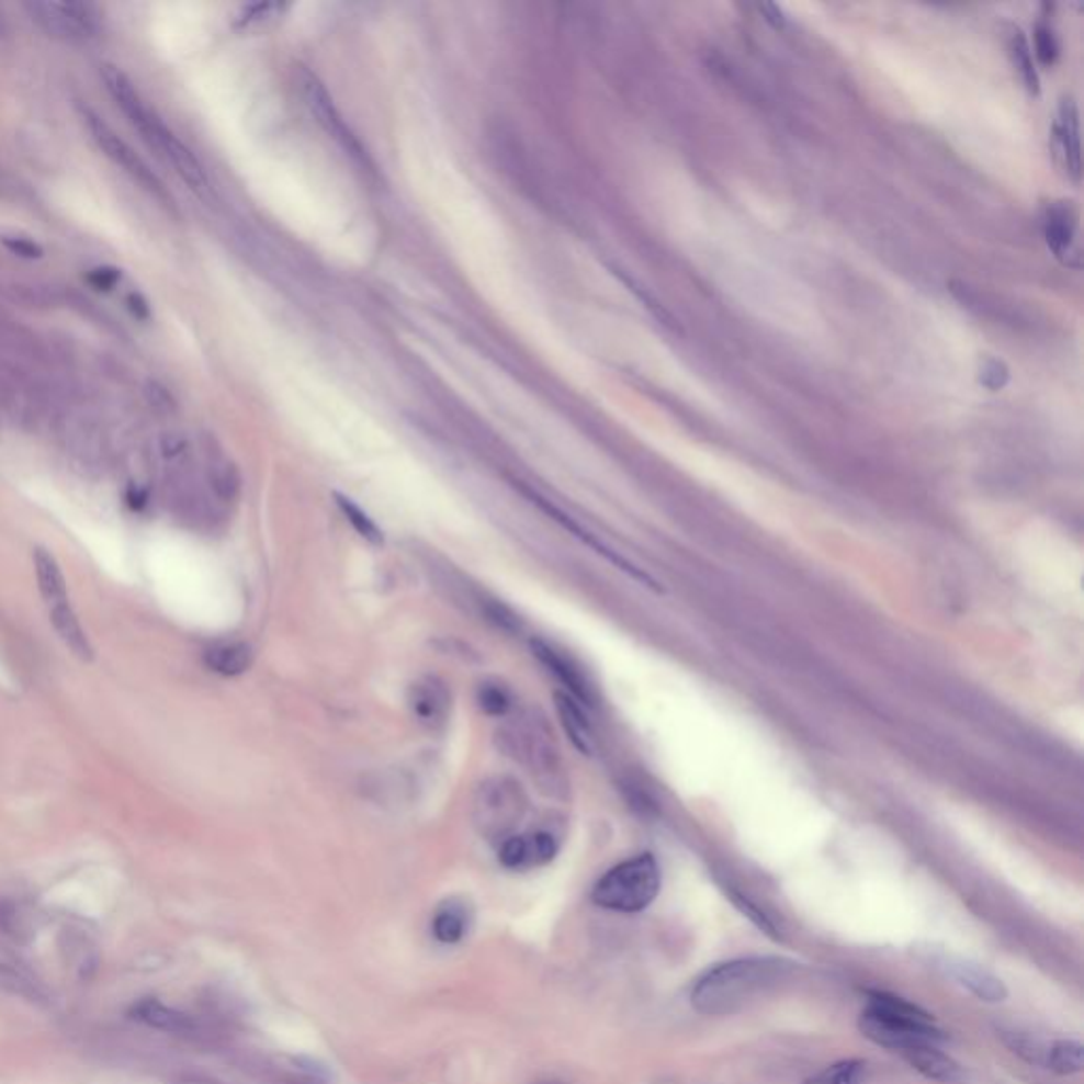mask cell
<instances>
[{
	"mask_svg": "<svg viewBox=\"0 0 1084 1084\" xmlns=\"http://www.w3.org/2000/svg\"><path fill=\"white\" fill-rule=\"evenodd\" d=\"M792 968V962L780 958H744L716 964L699 976L691 1002L703 1015H731L782 983Z\"/></svg>",
	"mask_w": 1084,
	"mask_h": 1084,
	"instance_id": "obj_1",
	"label": "cell"
},
{
	"mask_svg": "<svg viewBox=\"0 0 1084 1084\" xmlns=\"http://www.w3.org/2000/svg\"><path fill=\"white\" fill-rule=\"evenodd\" d=\"M498 750L521 765L549 799H564L568 778L560 744L541 710H526L496 731Z\"/></svg>",
	"mask_w": 1084,
	"mask_h": 1084,
	"instance_id": "obj_2",
	"label": "cell"
},
{
	"mask_svg": "<svg viewBox=\"0 0 1084 1084\" xmlns=\"http://www.w3.org/2000/svg\"><path fill=\"white\" fill-rule=\"evenodd\" d=\"M662 890V873L653 854H640L612 867L596 883L591 901L619 913H640L655 903Z\"/></svg>",
	"mask_w": 1084,
	"mask_h": 1084,
	"instance_id": "obj_3",
	"label": "cell"
},
{
	"mask_svg": "<svg viewBox=\"0 0 1084 1084\" xmlns=\"http://www.w3.org/2000/svg\"><path fill=\"white\" fill-rule=\"evenodd\" d=\"M530 808L523 786L509 776L487 778L473 797L471 817L477 833L489 842H505L515 835Z\"/></svg>",
	"mask_w": 1084,
	"mask_h": 1084,
	"instance_id": "obj_4",
	"label": "cell"
},
{
	"mask_svg": "<svg viewBox=\"0 0 1084 1084\" xmlns=\"http://www.w3.org/2000/svg\"><path fill=\"white\" fill-rule=\"evenodd\" d=\"M81 113H83V121L91 132V138L95 140L98 149L104 153L115 166H120L127 177H132L143 189H147L157 200L172 204L168 191L163 189V182L157 179V174L149 168V163L134 151V147L125 138H121L120 134L106 121L102 120L98 113H93L88 106Z\"/></svg>",
	"mask_w": 1084,
	"mask_h": 1084,
	"instance_id": "obj_5",
	"label": "cell"
},
{
	"mask_svg": "<svg viewBox=\"0 0 1084 1084\" xmlns=\"http://www.w3.org/2000/svg\"><path fill=\"white\" fill-rule=\"evenodd\" d=\"M295 86L300 90L303 104L307 106V111L312 113L316 123L331 136L337 145H341L343 151L350 153L354 159L366 163V153L362 151L361 143L357 140V136L352 134V129L348 127V123L337 111V106H335L327 88L323 86V81L312 70L300 66L295 70Z\"/></svg>",
	"mask_w": 1084,
	"mask_h": 1084,
	"instance_id": "obj_6",
	"label": "cell"
},
{
	"mask_svg": "<svg viewBox=\"0 0 1084 1084\" xmlns=\"http://www.w3.org/2000/svg\"><path fill=\"white\" fill-rule=\"evenodd\" d=\"M45 388L18 362L0 359V414L13 422L34 424L45 411Z\"/></svg>",
	"mask_w": 1084,
	"mask_h": 1084,
	"instance_id": "obj_7",
	"label": "cell"
},
{
	"mask_svg": "<svg viewBox=\"0 0 1084 1084\" xmlns=\"http://www.w3.org/2000/svg\"><path fill=\"white\" fill-rule=\"evenodd\" d=\"M32 22L52 38L86 41L95 32L93 9L86 2L66 0H31L24 4Z\"/></svg>",
	"mask_w": 1084,
	"mask_h": 1084,
	"instance_id": "obj_8",
	"label": "cell"
},
{
	"mask_svg": "<svg viewBox=\"0 0 1084 1084\" xmlns=\"http://www.w3.org/2000/svg\"><path fill=\"white\" fill-rule=\"evenodd\" d=\"M858 1027L865 1038H869L874 1045L892 1049L903 1053L906 1049L922 1047V1045H940L947 1040V1036L936 1027V1025L906 1024L885 1015H879L871 1008H865L860 1015Z\"/></svg>",
	"mask_w": 1084,
	"mask_h": 1084,
	"instance_id": "obj_9",
	"label": "cell"
},
{
	"mask_svg": "<svg viewBox=\"0 0 1084 1084\" xmlns=\"http://www.w3.org/2000/svg\"><path fill=\"white\" fill-rule=\"evenodd\" d=\"M512 485H515V489H519V492H521V494H523V496H526L532 505H537V507H539L544 515H549V517H551L557 526H562L568 534H573L574 539H578V541L583 542V544H587V546H589L591 551H596L598 555H602L606 562H610L612 566H617L621 573L632 576V578H635L637 583H642L644 587H648V589H653V591H663V587H659V583H657L651 574L640 571L637 566H633L630 560H625L623 555H619L617 551H612L606 542L600 541V539H598L596 534H591L589 530H585L580 523H576L571 515L560 511L555 505H551L546 498H542L541 494H537L532 487H528V485H523V483L519 482H512Z\"/></svg>",
	"mask_w": 1084,
	"mask_h": 1084,
	"instance_id": "obj_10",
	"label": "cell"
},
{
	"mask_svg": "<svg viewBox=\"0 0 1084 1084\" xmlns=\"http://www.w3.org/2000/svg\"><path fill=\"white\" fill-rule=\"evenodd\" d=\"M407 705L420 726L441 731L452 714V693L439 676H422L409 685Z\"/></svg>",
	"mask_w": 1084,
	"mask_h": 1084,
	"instance_id": "obj_11",
	"label": "cell"
},
{
	"mask_svg": "<svg viewBox=\"0 0 1084 1084\" xmlns=\"http://www.w3.org/2000/svg\"><path fill=\"white\" fill-rule=\"evenodd\" d=\"M1042 234L1049 250L1065 266L1081 268V246H1079V223L1076 212L1065 202H1053L1042 212Z\"/></svg>",
	"mask_w": 1084,
	"mask_h": 1084,
	"instance_id": "obj_12",
	"label": "cell"
},
{
	"mask_svg": "<svg viewBox=\"0 0 1084 1084\" xmlns=\"http://www.w3.org/2000/svg\"><path fill=\"white\" fill-rule=\"evenodd\" d=\"M938 968L947 976L958 981V985H962L970 994L976 995L983 1002L997 1004V1002H1004L1008 997V990L1002 983V979H997L983 966L974 964L964 958H956V956H942L938 960Z\"/></svg>",
	"mask_w": 1084,
	"mask_h": 1084,
	"instance_id": "obj_13",
	"label": "cell"
},
{
	"mask_svg": "<svg viewBox=\"0 0 1084 1084\" xmlns=\"http://www.w3.org/2000/svg\"><path fill=\"white\" fill-rule=\"evenodd\" d=\"M530 646L534 657L566 687V691H571V697H574L580 705H594L596 701L594 687L571 657H566L562 651H557L553 644L541 637H534Z\"/></svg>",
	"mask_w": 1084,
	"mask_h": 1084,
	"instance_id": "obj_14",
	"label": "cell"
},
{
	"mask_svg": "<svg viewBox=\"0 0 1084 1084\" xmlns=\"http://www.w3.org/2000/svg\"><path fill=\"white\" fill-rule=\"evenodd\" d=\"M1053 147L1065 172L1081 181V129L1079 109L1072 98H1061L1053 123Z\"/></svg>",
	"mask_w": 1084,
	"mask_h": 1084,
	"instance_id": "obj_15",
	"label": "cell"
},
{
	"mask_svg": "<svg viewBox=\"0 0 1084 1084\" xmlns=\"http://www.w3.org/2000/svg\"><path fill=\"white\" fill-rule=\"evenodd\" d=\"M903 1057L922 1076L930 1079L934 1083L956 1084L964 1081L962 1065L949 1054L942 1053L936 1045L906 1049L903 1051Z\"/></svg>",
	"mask_w": 1084,
	"mask_h": 1084,
	"instance_id": "obj_16",
	"label": "cell"
},
{
	"mask_svg": "<svg viewBox=\"0 0 1084 1084\" xmlns=\"http://www.w3.org/2000/svg\"><path fill=\"white\" fill-rule=\"evenodd\" d=\"M129 1017L138 1024L147 1025L151 1029H159V1031H168V1034H187L193 1029L191 1019L184 1013L163 1004L157 997H143V1000L134 1002L129 1008Z\"/></svg>",
	"mask_w": 1084,
	"mask_h": 1084,
	"instance_id": "obj_17",
	"label": "cell"
},
{
	"mask_svg": "<svg viewBox=\"0 0 1084 1084\" xmlns=\"http://www.w3.org/2000/svg\"><path fill=\"white\" fill-rule=\"evenodd\" d=\"M49 621L54 625L56 633L60 635L64 646L79 659V662H93V646L90 637L83 630L77 612L72 610L70 602L58 603L49 608Z\"/></svg>",
	"mask_w": 1084,
	"mask_h": 1084,
	"instance_id": "obj_18",
	"label": "cell"
},
{
	"mask_svg": "<svg viewBox=\"0 0 1084 1084\" xmlns=\"http://www.w3.org/2000/svg\"><path fill=\"white\" fill-rule=\"evenodd\" d=\"M32 560H34L38 591H41V598L47 603V608L70 602L68 600V585H66V578H64L58 560L43 546L34 549Z\"/></svg>",
	"mask_w": 1084,
	"mask_h": 1084,
	"instance_id": "obj_19",
	"label": "cell"
},
{
	"mask_svg": "<svg viewBox=\"0 0 1084 1084\" xmlns=\"http://www.w3.org/2000/svg\"><path fill=\"white\" fill-rule=\"evenodd\" d=\"M471 908L460 899L441 904L432 917V934L443 945H458L471 930Z\"/></svg>",
	"mask_w": 1084,
	"mask_h": 1084,
	"instance_id": "obj_20",
	"label": "cell"
},
{
	"mask_svg": "<svg viewBox=\"0 0 1084 1084\" xmlns=\"http://www.w3.org/2000/svg\"><path fill=\"white\" fill-rule=\"evenodd\" d=\"M206 667L225 678H236L244 671L250 669L252 665V648L244 642H227V644H216L204 653Z\"/></svg>",
	"mask_w": 1084,
	"mask_h": 1084,
	"instance_id": "obj_21",
	"label": "cell"
},
{
	"mask_svg": "<svg viewBox=\"0 0 1084 1084\" xmlns=\"http://www.w3.org/2000/svg\"><path fill=\"white\" fill-rule=\"evenodd\" d=\"M555 710H557L560 721L564 724L574 746L583 754H591L594 733H591V724L585 716L583 705L568 693H555Z\"/></svg>",
	"mask_w": 1084,
	"mask_h": 1084,
	"instance_id": "obj_22",
	"label": "cell"
},
{
	"mask_svg": "<svg viewBox=\"0 0 1084 1084\" xmlns=\"http://www.w3.org/2000/svg\"><path fill=\"white\" fill-rule=\"evenodd\" d=\"M867 997H869L867 1008H871L879 1015L906 1021V1024L934 1025V1017L930 1013H926L922 1006H917L904 997L888 994V992H874V990L867 992Z\"/></svg>",
	"mask_w": 1084,
	"mask_h": 1084,
	"instance_id": "obj_23",
	"label": "cell"
},
{
	"mask_svg": "<svg viewBox=\"0 0 1084 1084\" xmlns=\"http://www.w3.org/2000/svg\"><path fill=\"white\" fill-rule=\"evenodd\" d=\"M1083 1045L1079 1040H1054L1049 1042V1053L1045 1068L1061 1076H1072L1083 1070Z\"/></svg>",
	"mask_w": 1084,
	"mask_h": 1084,
	"instance_id": "obj_24",
	"label": "cell"
},
{
	"mask_svg": "<svg viewBox=\"0 0 1084 1084\" xmlns=\"http://www.w3.org/2000/svg\"><path fill=\"white\" fill-rule=\"evenodd\" d=\"M869 1063L862 1059H847L824 1068L803 1084H867Z\"/></svg>",
	"mask_w": 1084,
	"mask_h": 1084,
	"instance_id": "obj_25",
	"label": "cell"
},
{
	"mask_svg": "<svg viewBox=\"0 0 1084 1084\" xmlns=\"http://www.w3.org/2000/svg\"><path fill=\"white\" fill-rule=\"evenodd\" d=\"M477 703L487 716L505 719L511 714L515 697L505 682H500L496 678H487L477 687Z\"/></svg>",
	"mask_w": 1084,
	"mask_h": 1084,
	"instance_id": "obj_26",
	"label": "cell"
},
{
	"mask_svg": "<svg viewBox=\"0 0 1084 1084\" xmlns=\"http://www.w3.org/2000/svg\"><path fill=\"white\" fill-rule=\"evenodd\" d=\"M1000 1038L1004 1040V1045L1013 1051V1053L1024 1057L1027 1063H1034V1065H1040L1045 1068L1047 1063V1053H1049V1042L1027 1034V1031H1017V1029H1002L1000 1031Z\"/></svg>",
	"mask_w": 1084,
	"mask_h": 1084,
	"instance_id": "obj_27",
	"label": "cell"
},
{
	"mask_svg": "<svg viewBox=\"0 0 1084 1084\" xmlns=\"http://www.w3.org/2000/svg\"><path fill=\"white\" fill-rule=\"evenodd\" d=\"M521 839H523V869L544 867L560 851V842L555 839V835H551L546 831L521 835Z\"/></svg>",
	"mask_w": 1084,
	"mask_h": 1084,
	"instance_id": "obj_28",
	"label": "cell"
},
{
	"mask_svg": "<svg viewBox=\"0 0 1084 1084\" xmlns=\"http://www.w3.org/2000/svg\"><path fill=\"white\" fill-rule=\"evenodd\" d=\"M208 482L221 500H234L240 494V471L225 458H214L208 466Z\"/></svg>",
	"mask_w": 1084,
	"mask_h": 1084,
	"instance_id": "obj_29",
	"label": "cell"
},
{
	"mask_svg": "<svg viewBox=\"0 0 1084 1084\" xmlns=\"http://www.w3.org/2000/svg\"><path fill=\"white\" fill-rule=\"evenodd\" d=\"M335 500H337V507L343 512V517L359 532V537H362L366 542H371V544H384L382 530L373 523V519L366 512L362 511L361 507H357L350 498H346L341 494H335Z\"/></svg>",
	"mask_w": 1084,
	"mask_h": 1084,
	"instance_id": "obj_30",
	"label": "cell"
},
{
	"mask_svg": "<svg viewBox=\"0 0 1084 1084\" xmlns=\"http://www.w3.org/2000/svg\"><path fill=\"white\" fill-rule=\"evenodd\" d=\"M1010 54H1013L1015 66L1019 68V72L1024 77L1027 90L1031 91V93H1038V90H1040V79H1038L1036 68H1034L1031 52H1029V47H1027V43H1025V38L1019 31L1015 32L1013 38H1010Z\"/></svg>",
	"mask_w": 1084,
	"mask_h": 1084,
	"instance_id": "obj_31",
	"label": "cell"
},
{
	"mask_svg": "<svg viewBox=\"0 0 1084 1084\" xmlns=\"http://www.w3.org/2000/svg\"><path fill=\"white\" fill-rule=\"evenodd\" d=\"M729 896H731L733 904H735V906H737V908H739V911H742V913H744V915L753 922L754 926H756L758 930H763V933L767 934V936H771V938H780V930H778L776 922H774V919H771V917H769L763 908H758V906H756L750 899H746L744 894H739V892H735V890H729Z\"/></svg>",
	"mask_w": 1084,
	"mask_h": 1084,
	"instance_id": "obj_32",
	"label": "cell"
},
{
	"mask_svg": "<svg viewBox=\"0 0 1084 1084\" xmlns=\"http://www.w3.org/2000/svg\"><path fill=\"white\" fill-rule=\"evenodd\" d=\"M1034 49H1036V58H1038V61L1042 66H1054V61L1059 58V41L1054 36L1051 24L1040 22L1036 26V31H1034Z\"/></svg>",
	"mask_w": 1084,
	"mask_h": 1084,
	"instance_id": "obj_33",
	"label": "cell"
},
{
	"mask_svg": "<svg viewBox=\"0 0 1084 1084\" xmlns=\"http://www.w3.org/2000/svg\"><path fill=\"white\" fill-rule=\"evenodd\" d=\"M485 617L503 632L517 633L521 630V619L512 612L507 603L498 600H483Z\"/></svg>",
	"mask_w": 1084,
	"mask_h": 1084,
	"instance_id": "obj_34",
	"label": "cell"
},
{
	"mask_svg": "<svg viewBox=\"0 0 1084 1084\" xmlns=\"http://www.w3.org/2000/svg\"><path fill=\"white\" fill-rule=\"evenodd\" d=\"M1010 380V371L1008 366L997 359H987L981 364V371H979V382L987 388V391L997 392L1002 391Z\"/></svg>",
	"mask_w": 1084,
	"mask_h": 1084,
	"instance_id": "obj_35",
	"label": "cell"
},
{
	"mask_svg": "<svg viewBox=\"0 0 1084 1084\" xmlns=\"http://www.w3.org/2000/svg\"><path fill=\"white\" fill-rule=\"evenodd\" d=\"M159 450L168 462H181L189 453V441L181 432H166L159 441Z\"/></svg>",
	"mask_w": 1084,
	"mask_h": 1084,
	"instance_id": "obj_36",
	"label": "cell"
},
{
	"mask_svg": "<svg viewBox=\"0 0 1084 1084\" xmlns=\"http://www.w3.org/2000/svg\"><path fill=\"white\" fill-rule=\"evenodd\" d=\"M121 280V271L117 268H95L88 273V284L93 286L95 291H113L117 286V282Z\"/></svg>",
	"mask_w": 1084,
	"mask_h": 1084,
	"instance_id": "obj_37",
	"label": "cell"
},
{
	"mask_svg": "<svg viewBox=\"0 0 1084 1084\" xmlns=\"http://www.w3.org/2000/svg\"><path fill=\"white\" fill-rule=\"evenodd\" d=\"M145 394H147V398H149L151 407H155L157 411H166V414H168V411H172V409H174V398H172V394L166 391L161 384H157V382H149Z\"/></svg>",
	"mask_w": 1084,
	"mask_h": 1084,
	"instance_id": "obj_38",
	"label": "cell"
},
{
	"mask_svg": "<svg viewBox=\"0 0 1084 1084\" xmlns=\"http://www.w3.org/2000/svg\"><path fill=\"white\" fill-rule=\"evenodd\" d=\"M4 246L22 259H41L43 257V248L29 238H4Z\"/></svg>",
	"mask_w": 1084,
	"mask_h": 1084,
	"instance_id": "obj_39",
	"label": "cell"
},
{
	"mask_svg": "<svg viewBox=\"0 0 1084 1084\" xmlns=\"http://www.w3.org/2000/svg\"><path fill=\"white\" fill-rule=\"evenodd\" d=\"M127 305H129V312L140 318V320H147L151 316V307L147 300L140 295V293H129L127 295Z\"/></svg>",
	"mask_w": 1084,
	"mask_h": 1084,
	"instance_id": "obj_40",
	"label": "cell"
},
{
	"mask_svg": "<svg viewBox=\"0 0 1084 1084\" xmlns=\"http://www.w3.org/2000/svg\"><path fill=\"white\" fill-rule=\"evenodd\" d=\"M758 11L765 15V20H767L774 29L782 31L783 26H786V18H783L782 9H780L778 4H760V7H758Z\"/></svg>",
	"mask_w": 1084,
	"mask_h": 1084,
	"instance_id": "obj_41",
	"label": "cell"
},
{
	"mask_svg": "<svg viewBox=\"0 0 1084 1084\" xmlns=\"http://www.w3.org/2000/svg\"><path fill=\"white\" fill-rule=\"evenodd\" d=\"M127 498H129V505H132L134 509H140V507L147 503V496H145L140 489H132Z\"/></svg>",
	"mask_w": 1084,
	"mask_h": 1084,
	"instance_id": "obj_42",
	"label": "cell"
},
{
	"mask_svg": "<svg viewBox=\"0 0 1084 1084\" xmlns=\"http://www.w3.org/2000/svg\"><path fill=\"white\" fill-rule=\"evenodd\" d=\"M544 1084H562V1083H544Z\"/></svg>",
	"mask_w": 1084,
	"mask_h": 1084,
	"instance_id": "obj_43",
	"label": "cell"
},
{
	"mask_svg": "<svg viewBox=\"0 0 1084 1084\" xmlns=\"http://www.w3.org/2000/svg\"><path fill=\"white\" fill-rule=\"evenodd\" d=\"M0 31H2V22H0Z\"/></svg>",
	"mask_w": 1084,
	"mask_h": 1084,
	"instance_id": "obj_44",
	"label": "cell"
}]
</instances>
